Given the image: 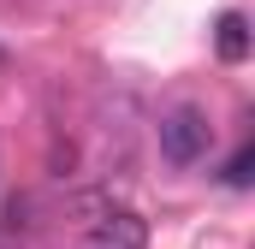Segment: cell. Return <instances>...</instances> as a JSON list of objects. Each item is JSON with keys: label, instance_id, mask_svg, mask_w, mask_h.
Wrapping results in <instances>:
<instances>
[{"label": "cell", "instance_id": "obj_4", "mask_svg": "<svg viewBox=\"0 0 255 249\" xmlns=\"http://www.w3.org/2000/svg\"><path fill=\"white\" fill-rule=\"evenodd\" d=\"M250 166H255V148H250V142H244V148H238V154L226 160V172H220V178H226V184H232V190H244V184H250Z\"/></svg>", "mask_w": 255, "mask_h": 249}, {"label": "cell", "instance_id": "obj_3", "mask_svg": "<svg viewBox=\"0 0 255 249\" xmlns=\"http://www.w3.org/2000/svg\"><path fill=\"white\" fill-rule=\"evenodd\" d=\"M214 54L226 65L250 60V18H244V12H220V18H214Z\"/></svg>", "mask_w": 255, "mask_h": 249}, {"label": "cell", "instance_id": "obj_1", "mask_svg": "<svg viewBox=\"0 0 255 249\" xmlns=\"http://www.w3.org/2000/svg\"><path fill=\"white\" fill-rule=\"evenodd\" d=\"M154 136H160V154H166L172 166H196V160L208 154V142H214V124H208V113H202V107L178 101L172 113H160Z\"/></svg>", "mask_w": 255, "mask_h": 249}, {"label": "cell", "instance_id": "obj_2", "mask_svg": "<svg viewBox=\"0 0 255 249\" xmlns=\"http://www.w3.org/2000/svg\"><path fill=\"white\" fill-rule=\"evenodd\" d=\"M142 244H148V220L130 214V208H119V214H101L77 249H142Z\"/></svg>", "mask_w": 255, "mask_h": 249}]
</instances>
